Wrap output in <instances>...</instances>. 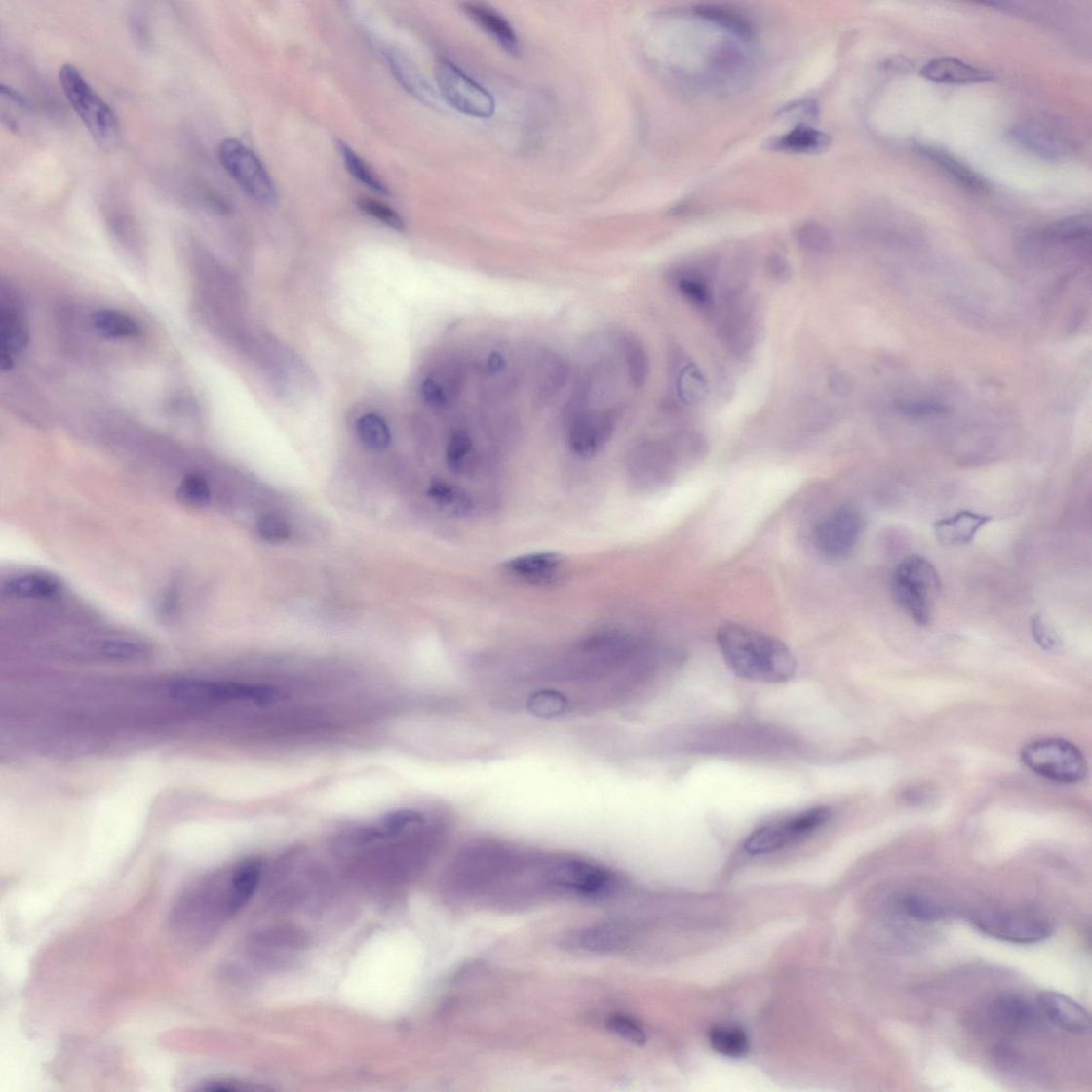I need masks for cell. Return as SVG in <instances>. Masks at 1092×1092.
Here are the masks:
<instances>
[{
  "label": "cell",
  "instance_id": "obj_1",
  "mask_svg": "<svg viewBox=\"0 0 1092 1092\" xmlns=\"http://www.w3.org/2000/svg\"><path fill=\"white\" fill-rule=\"evenodd\" d=\"M717 643L727 665L746 680L781 684L790 681L798 668L787 644L742 624H722L717 632Z\"/></svg>",
  "mask_w": 1092,
  "mask_h": 1092
},
{
  "label": "cell",
  "instance_id": "obj_2",
  "mask_svg": "<svg viewBox=\"0 0 1092 1092\" xmlns=\"http://www.w3.org/2000/svg\"><path fill=\"white\" fill-rule=\"evenodd\" d=\"M64 96L93 139L104 150H112L120 141V124L116 113L91 87L85 76L72 64L59 70Z\"/></svg>",
  "mask_w": 1092,
  "mask_h": 1092
},
{
  "label": "cell",
  "instance_id": "obj_3",
  "mask_svg": "<svg viewBox=\"0 0 1092 1092\" xmlns=\"http://www.w3.org/2000/svg\"><path fill=\"white\" fill-rule=\"evenodd\" d=\"M891 588L897 605L910 619L920 627L929 624L932 607L942 588L934 565L921 555H908L896 566Z\"/></svg>",
  "mask_w": 1092,
  "mask_h": 1092
},
{
  "label": "cell",
  "instance_id": "obj_4",
  "mask_svg": "<svg viewBox=\"0 0 1092 1092\" xmlns=\"http://www.w3.org/2000/svg\"><path fill=\"white\" fill-rule=\"evenodd\" d=\"M542 881L553 889L587 897H605L616 891L620 882L611 870L570 856L544 857Z\"/></svg>",
  "mask_w": 1092,
  "mask_h": 1092
},
{
  "label": "cell",
  "instance_id": "obj_5",
  "mask_svg": "<svg viewBox=\"0 0 1092 1092\" xmlns=\"http://www.w3.org/2000/svg\"><path fill=\"white\" fill-rule=\"evenodd\" d=\"M1021 759L1030 770L1055 782L1075 783L1087 775V761L1082 751L1061 738L1042 739L1028 745Z\"/></svg>",
  "mask_w": 1092,
  "mask_h": 1092
},
{
  "label": "cell",
  "instance_id": "obj_6",
  "mask_svg": "<svg viewBox=\"0 0 1092 1092\" xmlns=\"http://www.w3.org/2000/svg\"><path fill=\"white\" fill-rule=\"evenodd\" d=\"M169 696L183 701L244 702L255 705L271 703L277 689L256 682L179 680L170 682Z\"/></svg>",
  "mask_w": 1092,
  "mask_h": 1092
},
{
  "label": "cell",
  "instance_id": "obj_7",
  "mask_svg": "<svg viewBox=\"0 0 1092 1092\" xmlns=\"http://www.w3.org/2000/svg\"><path fill=\"white\" fill-rule=\"evenodd\" d=\"M830 817L832 812L828 807L818 806L760 826L746 839L745 850L756 856L776 852L813 834Z\"/></svg>",
  "mask_w": 1092,
  "mask_h": 1092
},
{
  "label": "cell",
  "instance_id": "obj_8",
  "mask_svg": "<svg viewBox=\"0 0 1092 1092\" xmlns=\"http://www.w3.org/2000/svg\"><path fill=\"white\" fill-rule=\"evenodd\" d=\"M218 156L226 173L250 198L269 205L276 200L275 185L259 158L241 141L225 139L219 144Z\"/></svg>",
  "mask_w": 1092,
  "mask_h": 1092
},
{
  "label": "cell",
  "instance_id": "obj_9",
  "mask_svg": "<svg viewBox=\"0 0 1092 1092\" xmlns=\"http://www.w3.org/2000/svg\"><path fill=\"white\" fill-rule=\"evenodd\" d=\"M436 79L440 93L452 108L475 118L493 116L495 100L488 91L448 59L436 65Z\"/></svg>",
  "mask_w": 1092,
  "mask_h": 1092
},
{
  "label": "cell",
  "instance_id": "obj_10",
  "mask_svg": "<svg viewBox=\"0 0 1092 1092\" xmlns=\"http://www.w3.org/2000/svg\"><path fill=\"white\" fill-rule=\"evenodd\" d=\"M973 924L983 934L1011 943L1031 944L1051 937L1053 928L1048 920L1029 914L985 909L974 915Z\"/></svg>",
  "mask_w": 1092,
  "mask_h": 1092
},
{
  "label": "cell",
  "instance_id": "obj_11",
  "mask_svg": "<svg viewBox=\"0 0 1092 1092\" xmlns=\"http://www.w3.org/2000/svg\"><path fill=\"white\" fill-rule=\"evenodd\" d=\"M864 529L861 512L841 506L818 523L814 530L816 548L829 559H844L858 544Z\"/></svg>",
  "mask_w": 1092,
  "mask_h": 1092
},
{
  "label": "cell",
  "instance_id": "obj_12",
  "mask_svg": "<svg viewBox=\"0 0 1092 1092\" xmlns=\"http://www.w3.org/2000/svg\"><path fill=\"white\" fill-rule=\"evenodd\" d=\"M614 427L616 418L608 411L580 414L568 429V446L580 457H593L612 437Z\"/></svg>",
  "mask_w": 1092,
  "mask_h": 1092
},
{
  "label": "cell",
  "instance_id": "obj_13",
  "mask_svg": "<svg viewBox=\"0 0 1092 1092\" xmlns=\"http://www.w3.org/2000/svg\"><path fill=\"white\" fill-rule=\"evenodd\" d=\"M28 330L24 315L13 299L2 300L0 305V367L8 371L15 367L16 359L28 344Z\"/></svg>",
  "mask_w": 1092,
  "mask_h": 1092
},
{
  "label": "cell",
  "instance_id": "obj_14",
  "mask_svg": "<svg viewBox=\"0 0 1092 1092\" xmlns=\"http://www.w3.org/2000/svg\"><path fill=\"white\" fill-rule=\"evenodd\" d=\"M1042 1014L1055 1026L1067 1032L1088 1034L1091 1032L1089 1012L1074 999L1056 992H1043L1038 996Z\"/></svg>",
  "mask_w": 1092,
  "mask_h": 1092
},
{
  "label": "cell",
  "instance_id": "obj_15",
  "mask_svg": "<svg viewBox=\"0 0 1092 1092\" xmlns=\"http://www.w3.org/2000/svg\"><path fill=\"white\" fill-rule=\"evenodd\" d=\"M986 1015L993 1026L1015 1033L1030 1029L1038 1021V1011L1028 1000L1015 995H999L989 1003Z\"/></svg>",
  "mask_w": 1092,
  "mask_h": 1092
},
{
  "label": "cell",
  "instance_id": "obj_16",
  "mask_svg": "<svg viewBox=\"0 0 1092 1092\" xmlns=\"http://www.w3.org/2000/svg\"><path fill=\"white\" fill-rule=\"evenodd\" d=\"M636 462L644 480L653 487L670 484L679 465L669 444L644 443L636 450Z\"/></svg>",
  "mask_w": 1092,
  "mask_h": 1092
},
{
  "label": "cell",
  "instance_id": "obj_17",
  "mask_svg": "<svg viewBox=\"0 0 1092 1092\" xmlns=\"http://www.w3.org/2000/svg\"><path fill=\"white\" fill-rule=\"evenodd\" d=\"M920 75L938 84H980L994 81L992 72L982 70L952 57L932 59L921 68Z\"/></svg>",
  "mask_w": 1092,
  "mask_h": 1092
},
{
  "label": "cell",
  "instance_id": "obj_18",
  "mask_svg": "<svg viewBox=\"0 0 1092 1092\" xmlns=\"http://www.w3.org/2000/svg\"><path fill=\"white\" fill-rule=\"evenodd\" d=\"M989 522H992V517L963 510L954 516L938 520L935 525V534L944 546L960 548L972 543L976 534Z\"/></svg>",
  "mask_w": 1092,
  "mask_h": 1092
},
{
  "label": "cell",
  "instance_id": "obj_19",
  "mask_svg": "<svg viewBox=\"0 0 1092 1092\" xmlns=\"http://www.w3.org/2000/svg\"><path fill=\"white\" fill-rule=\"evenodd\" d=\"M916 151L943 170L944 174L957 181V184L962 188L975 193H985L989 190L987 181L980 175H977L968 165L959 161L957 157L940 149V147L938 149L935 146L920 144L917 145Z\"/></svg>",
  "mask_w": 1092,
  "mask_h": 1092
},
{
  "label": "cell",
  "instance_id": "obj_20",
  "mask_svg": "<svg viewBox=\"0 0 1092 1092\" xmlns=\"http://www.w3.org/2000/svg\"><path fill=\"white\" fill-rule=\"evenodd\" d=\"M463 11L478 26L491 36L504 50L511 55L520 54V43L517 33L509 21L496 13L492 8L483 4L466 3L462 5Z\"/></svg>",
  "mask_w": 1092,
  "mask_h": 1092
},
{
  "label": "cell",
  "instance_id": "obj_21",
  "mask_svg": "<svg viewBox=\"0 0 1092 1092\" xmlns=\"http://www.w3.org/2000/svg\"><path fill=\"white\" fill-rule=\"evenodd\" d=\"M628 935L618 924H599L579 930L572 936L571 946L594 953L616 952L627 946Z\"/></svg>",
  "mask_w": 1092,
  "mask_h": 1092
},
{
  "label": "cell",
  "instance_id": "obj_22",
  "mask_svg": "<svg viewBox=\"0 0 1092 1092\" xmlns=\"http://www.w3.org/2000/svg\"><path fill=\"white\" fill-rule=\"evenodd\" d=\"M671 283L688 302L701 310H711L714 294L709 278L697 268H678L671 272Z\"/></svg>",
  "mask_w": 1092,
  "mask_h": 1092
},
{
  "label": "cell",
  "instance_id": "obj_23",
  "mask_svg": "<svg viewBox=\"0 0 1092 1092\" xmlns=\"http://www.w3.org/2000/svg\"><path fill=\"white\" fill-rule=\"evenodd\" d=\"M675 386L680 400L687 405H698L709 392L707 378L697 364L688 357L678 358L675 364Z\"/></svg>",
  "mask_w": 1092,
  "mask_h": 1092
},
{
  "label": "cell",
  "instance_id": "obj_24",
  "mask_svg": "<svg viewBox=\"0 0 1092 1092\" xmlns=\"http://www.w3.org/2000/svg\"><path fill=\"white\" fill-rule=\"evenodd\" d=\"M563 563L562 555L541 552L518 556L506 564V568L509 572L521 578L544 580L559 571Z\"/></svg>",
  "mask_w": 1092,
  "mask_h": 1092
},
{
  "label": "cell",
  "instance_id": "obj_25",
  "mask_svg": "<svg viewBox=\"0 0 1092 1092\" xmlns=\"http://www.w3.org/2000/svg\"><path fill=\"white\" fill-rule=\"evenodd\" d=\"M392 71L398 81L420 100L429 105H438L437 94L427 83L418 68L400 52H392L388 57Z\"/></svg>",
  "mask_w": 1092,
  "mask_h": 1092
},
{
  "label": "cell",
  "instance_id": "obj_26",
  "mask_svg": "<svg viewBox=\"0 0 1092 1092\" xmlns=\"http://www.w3.org/2000/svg\"><path fill=\"white\" fill-rule=\"evenodd\" d=\"M3 590L17 599H51L61 593L62 585L53 576L30 573L11 578Z\"/></svg>",
  "mask_w": 1092,
  "mask_h": 1092
},
{
  "label": "cell",
  "instance_id": "obj_27",
  "mask_svg": "<svg viewBox=\"0 0 1092 1092\" xmlns=\"http://www.w3.org/2000/svg\"><path fill=\"white\" fill-rule=\"evenodd\" d=\"M829 136L813 128L800 125L787 135L773 141V149L799 154H817L827 150Z\"/></svg>",
  "mask_w": 1092,
  "mask_h": 1092
},
{
  "label": "cell",
  "instance_id": "obj_28",
  "mask_svg": "<svg viewBox=\"0 0 1092 1092\" xmlns=\"http://www.w3.org/2000/svg\"><path fill=\"white\" fill-rule=\"evenodd\" d=\"M91 324L100 336L110 339L135 338L141 333L140 326L119 311H98L91 318Z\"/></svg>",
  "mask_w": 1092,
  "mask_h": 1092
},
{
  "label": "cell",
  "instance_id": "obj_29",
  "mask_svg": "<svg viewBox=\"0 0 1092 1092\" xmlns=\"http://www.w3.org/2000/svg\"><path fill=\"white\" fill-rule=\"evenodd\" d=\"M428 496L443 510L454 516L468 515L473 509L472 499L460 488L447 482L435 481L428 488Z\"/></svg>",
  "mask_w": 1092,
  "mask_h": 1092
},
{
  "label": "cell",
  "instance_id": "obj_30",
  "mask_svg": "<svg viewBox=\"0 0 1092 1092\" xmlns=\"http://www.w3.org/2000/svg\"><path fill=\"white\" fill-rule=\"evenodd\" d=\"M1012 138L1034 152L1049 157L1061 153L1062 145L1057 143L1055 136L1049 132L1034 124H1022L1012 130Z\"/></svg>",
  "mask_w": 1092,
  "mask_h": 1092
},
{
  "label": "cell",
  "instance_id": "obj_31",
  "mask_svg": "<svg viewBox=\"0 0 1092 1092\" xmlns=\"http://www.w3.org/2000/svg\"><path fill=\"white\" fill-rule=\"evenodd\" d=\"M712 1048L724 1056L741 1058L749 1052V1040L741 1028L733 1026L715 1027L710 1032Z\"/></svg>",
  "mask_w": 1092,
  "mask_h": 1092
},
{
  "label": "cell",
  "instance_id": "obj_32",
  "mask_svg": "<svg viewBox=\"0 0 1092 1092\" xmlns=\"http://www.w3.org/2000/svg\"><path fill=\"white\" fill-rule=\"evenodd\" d=\"M338 149L341 156H343L349 174L360 181L361 184L379 193V195H390L389 189L386 188L379 176L374 174L370 166L356 152L352 151L346 143L338 142Z\"/></svg>",
  "mask_w": 1092,
  "mask_h": 1092
},
{
  "label": "cell",
  "instance_id": "obj_33",
  "mask_svg": "<svg viewBox=\"0 0 1092 1092\" xmlns=\"http://www.w3.org/2000/svg\"><path fill=\"white\" fill-rule=\"evenodd\" d=\"M356 430L364 446L372 450H383L390 447L392 440L390 428L377 414L369 413L360 417Z\"/></svg>",
  "mask_w": 1092,
  "mask_h": 1092
},
{
  "label": "cell",
  "instance_id": "obj_34",
  "mask_svg": "<svg viewBox=\"0 0 1092 1092\" xmlns=\"http://www.w3.org/2000/svg\"><path fill=\"white\" fill-rule=\"evenodd\" d=\"M668 444L678 463L682 466L701 461L709 451L707 440L695 431H682Z\"/></svg>",
  "mask_w": 1092,
  "mask_h": 1092
},
{
  "label": "cell",
  "instance_id": "obj_35",
  "mask_svg": "<svg viewBox=\"0 0 1092 1092\" xmlns=\"http://www.w3.org/2000/svg\"><path fill=\"white\" fill-rule=\"evenodd\" d=\"M622 346L629 379L635 388H642L650 373V361L646 350L639 339L631 336L624 338Z\"/></svg>",
  "mask_w": 1092,
  "mask_h": 1092
},
{
  "label": "cell",
  "instance_id": "obj_36",
  "mask_svg": "<svg viewBox=\"0 0 1092 1092\" xmlns=\"http://www.w3.org/2000/svg\"><path fill=\"white\" fill-rule=\"evenodd\" d=\"M1090 232V214H1079L1049 225L1046 227L1043 234L1049 241L1072 242L1088 236Z\"/></svg>",
  "mask_w": 1092,
  "mask_h": 1092
},
{
  "label": "cell",
  "instance_id": "obj_37",
  "mask_svg": "<svg viewBox=\"0 0 1092 1092\" xmlns=\"http://www.w3.org/2000/svg\"><path fill=\"white\" fill-rule=\"evenodd\" d=\"M0 96H2V117L8 128L20 130L21 119L27 117L30 112L27 100L19 94V91L4 84L0 88Z\"/></svg>",
  "mask_w": 1092,
  "mask_h": 1092
},
{
  "label": "cell",
  "instance_id": "obj_38",
  "mask_svg": "<svg viewBox=\"0 0 1092 1092\" xmlns=\"http://www.w3.org/2000/svg\"><path fill=\"white\" fill-rule=\"evenodd\" d=\"M697 14L715 22V24L738 34V36L749 38L753 33L751 26L744 18L722 7L701 6L697 9Z\"/></svg>",
  "mask_w": 1092,
  "mask_h": 1092
},
{
  "label": "cell",
  "instance_id": "obj_39",
  "mask_svg": "<svg viewBox=\"0 0 1092 1092\" xmlns=\"http://www.w3.org/2000/svg\"><path fill=\"white\" fill-rule=\"evenodd\" d=\"M901 907L910 918L923 921V923H932V921L939 920L944 916V910L941 906L929 901L928 898L916 894L906 895L901 902Z\"/></svg>",
  "mask_w": 1092,
  "mask_h": 1092
},
{
  "label": "cell",
  "instance_id": "obj_40",
  "mask_svg": "<svg viewBox=\"0 0 1092 1092\" xmlns=\"http://www.w3.org/2000/svg\"><path fill=\"white\" fill-rule=\"evenodd\" d=\"M795 238L804 252L811 254L826 253L832 244V238L825 227L816 223L800 226L795 232Z\"/></svg>",
  "mask_w": 1092,
  "mask_h": 1092
},
{
  "label": "cell",
  "instance_id": "obj_41",
  "mask_svg": "<svg viewBox=\"0 0 1092 1092\" xmlns=\"http://www.w3.org/2000/svg\"><path fill=\"white\" fill-rule=\"evenodd\" d=\"M472 449L473 442L468 432L454 431L447 449V461L451 471L461 472L463 470Z\"/></svg>",
  "mask_w": 1092,
  "mask_h": 1092
},
{
  "label": "cell",
  "instance_id": "obj_42",
  "mask_svg": "<svg viewBox=\"0 0 1092 1092\" xmlns=\"http://www.w3.org/2000/svg\"><path fill=\"white\" fill-rule=\"evenodd\" d=\"M357 205L363 213H366L370 215V217L386 226L391 227V229L401 232L404 230L405 226L401 215L391 209L389 205L368 197L359 198Z\"/></svg>",
  "mask_w": 1092,
  "mask_h": 1092
},
{
  "label": "cell",
  "instance_id": "obj_43",
  "mask_svg": "<svg viewBox=\"0 0 1092 1092\" xmlns=\"http://www.w3.org/2000/svg\"><path fill=\"white\" fill-rule=\"evenodd\" d=\"M257 531L261 539L272 544L286 542L292 537L290 523L275 514L261 517L258 521Z\"/></svg>",
  "mask_w": 1092,
  "mask_h": 1092
},
{
  "label": "cell",
  "instance_id": "obj_44",
  "mask_svg": "<svg viewBox=\"0 0 1092 1092\" xmlns=\"http://www.w3.org/2000/svg\"><path fill=\"white\" fill-rule=\"evenodd\" d=\"M1031 631L1034 642L1045 651H1058L1063 646V640L1054 625L1041 614H1036L1031 620Z\"/></svg>",
  "mask_w": 1092,
  "mask_h": 1092
},
{
  "label": "cell",
  "instance_id": "obj_45",
  "mask_svg": "<svg viewBox=\"0 0 1092 1092\" xmlns=\"http://www.w3.org/2000/svg\"><path fill=\"white\" fill-rule=\"evenodd\" d=\"M565 364L554 357L546 358L538 375V388L543 396L552 395L561 389L566 379Z\"/></svg>",
  "mask_w": 1092,
  "mask_h": 1092
},
{
  "label": "cell",
  "instance_id": "obj_46",
  "mask_svg": "<svg viewBox=\"0 0 1092 1092\" xmlns=\"http://www.w3.org/2000/svg\"><path fill=\"white\" fill-rule=\"evenodd\" d=\"M179 495L188 504L203 506L207 505L211 499V488L207 481L197 474H190L185 477L179 487Z\"/></svg>",
  "mask_w": 1092,
  "mask_h": 1092
},
{
  "label": "cell",
  "instance_id": "obj_47",
  "mask_svg": "<svg viewBox=\"0 0 1092 1092\" xmlns=\"http://www.w3.org/2000/svg\"><path fill=\"white\" fill-rule=\"evenodd\" d=\"M98 652L112 659H133L145 654V646L128 640H108L98 644Z\"/></svg>",
  "mask_w": 1092,
  "mask_h": 1092
},
{
  "label": "cell",
  "instance_id": "obj_48",
  "mask_svg": "<svg viewBox=\"0 0 1092 1092\" xmlns=\"http://www.w3.org/2000/svg\"><path fill=\"white\" fill-rule=\"evenodd\" d=\"M608 1029L621 1038L636 1044H644L646 1034L639 1023L624 1016H614L607 1023Z\"/></svg>",
  "mask_w": 1092,
  "mask_h": 1092
},
{
  "label": "cell",
  "instance_id": "obj_49",
  "mask_svg": "<svg viewBox=\"0 0 1092 1092\" xmlns=\"http://www.w3.org/2000/svg\"><path fill=\"white\" fill-rule=\"evenodd\" d=\"M896 409L898 412L912 417L938 416L948 412L946 406L927 401H902L896 404Z\"/></svg>",
  "mask_w": 1092,
  "mask_h": 1092
},
{
  "label": "cell",
  "instance_id": "obj_50",
  "mask_svg": "<svg viewBox=\"0 0 1092 1092\" xmlns=\"http://www.w3.org/2000/svg\"><path fill=\"white\" fill-rule=\"evenodd\" d=\"M765 268L768 277L775 282L785 283L792 277V266L783 255L771 254L766 260Z\"/></svg>",
  "mask_w": 1092,
  "mask_h": 1092
},
{
  "label": "cell",
  "instance_id": "obj_51",
  "mask_svg": "<svg viewBox=\"0 0 1092 1092\" xmlns=\"http://www.w3.org/2000/svg\"><path fill=\"white\" fill-rule=\"evenodd\" d=\"M422 395L425 403L434 409L446 408L449 402L448 397L442 390L435 378H426L422 385Z\"/></svg>",
  "mask_w": 1092,
  "mask_h": 1092
},
{
  "label": "cell",
  "instance_id": "obj_52",
  "mask_svg": "<svg viewBox=\"0 0 1092 1092\" xmlns=\"http://www.w3.org/2000/svg\"><path fill=\"white\" fill-rule=\"evenodd\" d=\"M886 68L892 72L907 73L913 70L915 64L905 57L896 56L892 59L886 61Z\"/></svg>",
  "mask_w": 1092,
  "mask_h": 1092
}]
</instances>
